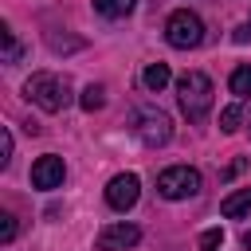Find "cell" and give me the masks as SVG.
Returning a JSON list of instances; mask_svg holds the SVG:
<instances>
[{
    "instance_id": "6da1fadb",
    "label": "cell",
    "mask_w": 251,
    "mask_h": 251,
    "mask_svg": "<svg viewBox=\"0 0 251 251\" xmlns=\"http://www.w3.org/2000/svg\"><path fill=\"white\" fill-rule=\"evenodd\" d=\"M24 94L39 106V110H47V114H59L67 102H71V82L63 78V75H51V71H39V75H31L27 82H24Z\"/></svg>"
},
{
    "instance_id": "7a4b0ae2",
    "label": "cell",
    "mask_w": 251,
    "mask_h": 251,
    "mask_svg": "<svg viewBox=\"0 0 251 251\" xmlns=\"http://www.w3.org/2000/svg\"><path fill=\"white\" fill-rule=\"evenodd\" d=\"M176 94H180V110L188 114V122H204V114L212 110V78L204 71H184L176 78Z\"/></svg>"
},
{
    "instance_id": "3957f363",
    "label": "cell",
    "mask_w": 251,
    "mask_h": 251,
    "mask_svg": "<svg viewBox=\"0 0 251 251\" xmlns=\"http://www.w3.org/2000/svg\"><path fill=\"white\" fill-rule=\"evenodd\" d=\"M165 39H169L173 47H180V51L200 47V43H204V24H200V16L188 12V8H176V12L169 16V24H165Z\"/></svg>"
},
{
    "instance_id": "277c9868",
    "label": "cell",
    "mask_w": 251,
    "mask_h": 251,
    "mask_svg": "<svg viewBox=\"0 0 251 251\" xmlns=\"http://www.w3.org/2000/svg\"><path fill=\"white\" fill-rule=\"evenodd\" d=\"M157 192L165 200H184V196H196L200 192V173L188 169V165H173L157 176Z\"/></svg>"
},
{
    "instance_id": "5b68a950",
    "label": "cell",
    "mask_w": 251,
    "mask_h": 251,
    "mask_svg": "<svg viewBox=\"0 0 251 251\" xmlns=\"http://www.w3.org/2000/svg\"><path fill=\"white\" fill-rule=\"evenodd\" d=\"M137 192H141V180H137L133 173H118V176L106 184V204H110L114 212H126V208L137 204Z\"/></svg>"
},
{
    "instance_id": "8992f818",
    "label": "cell",
    "mask_w": 251,
    "mask_h": 251,
    "mask_svg": "<svg viewBox=\"0 0 251 251\" xmlns=\"http://www.w3.org/2000/svg\"><path fill=\"white\" fill-rule=\"evenodd\" d=\"M137 133H141L145 145H165V141L173 137L169 114H161V110H141V114H137Z\"/></svg>"
},
{
    "instance_id": "52a82bcc",
    "label": "cell",
    "mask_w": 251,
    "mask_h": 251,
    "mask_svg": "<svg viewBox=\"0 0 251 251\" xmlns=\"http://www.w3.org/2000/svg\"><path fill=\"white\" fill-rule=\"evenodd\" d=\"M63 176H67V165H63V157H55V153H47V157H39V161L31 165V184L43 188V192L59 188Z\"/></svg>"
},
{
    "instance_id": "ba28073f",
    "label": "cell",
    "mask_w": 251,
    "mask_h": 251,
    "mask_svg": "<svg viewBox=\"0 0 251 251\" xmlns=\"http://www.w3.org/2000/svg\"><path fill=\"white\" fill-rule=\"evenodd\" d=\"M137 239H141V231H137L133 224H110V227L98 231V251H126V247H133Z\"/></svg>"
},
{
    "instance_id": "9c48e42d",
    "label": "cell",
    "mask_w": 251,
    "mask_h": 251,
    "mask_svg": "<svg viewBox=\"0 0 251 251\" xmlns=\"http://www.w3.org/2000/svg\"><path fill=\"white\" fill-rule=\"evenodd\" d=\"M247 212H251V188H239V192L224 196V204H220V216H227V220H239Z\"/></svg>"
},
{
    "instance_id": "30bf717a",
    "label": "cell",
    "mask_w": 251,
    "mask_h": 251,
    "mask_svg": "<svg viewBox=\"0 0 251 251\" xmlns=\"http://www.w3.org/2000/svg\"><path fill=\"white\" fill-rule=\"evenodd\" d=\"M141 78H145V90H153V94H161V90L169 86V78H173V75H169V63H149Z\"/></svg>"
},
{
    "instance_id": "8fae6325",
    "label": "cell",
    "mask_w": 251,
    "mask_h": 251,
    "mask_svg": "<svg viewBox=\"0 0 251 251\" xmlns=\"http://www.w3.org/2000/svg\"><path fill=\"white\" fill-rule=\"evenodd\" d=\"M137 8V0H94V12L106 16V20H122Z\"/></svg>"
},
{
    "instance_id": "7c38bea8",
    "label": "cell",
    "mask_w": 251,
    "mask_h": 251,
    "mask_svg": "<svg viewBox=\"0 0 251 251\" xmlns=\"http://www.w3.org/2000/svg\"><path fill=\"white\" fill-rule=\"evenodd\" d=\"M231 94L243 98V102L251 98V67H235L231 71Z\"/></svg>"
},
{
    "instance_id": "4fadbf2b",
    "label": "cell",
    "mask_w": 251,
    "mask_h": 251,
    "mask_svg": "<svg viewBox=\"0 0 251 251\" xmlns=\"http://www.w3.org/2000/svg\"><path fill=\"white\" fill-rule=\"evenodd\" d=\"M102 102H106V90H102V86H86V90H82V98H78V106H82V110H90V114H94V110H102Z\"/></svg>"
},
{
    "instance_id": "5bb4252c",
    "label": "cell",
    "mask_w": 251,
    "mask_h": 251,
    "mask_svg": "<svg viewBox=\"0 0 251 251\" xmlns=\"http://www.w3.org/2000/svg\"><path fill=\"white\" fill-rule=\"evenodd\" d=\"M0 35H4V63H16V59H20V51H24V47L16 43V31L4 24V31H0Z\"/></svg>"
},
{
    "instance_id": "9a60e30c",
    "label": "cell",
    "mask_w": 251,
    "mask_h": 251,
    "mask_svg": "<svg viewBox=\"0 0 251 251\" xmlns=\"http://www.w3.org/2000/svg\"><path fill=\"white\" fill-rule=\"evenodd\" d=\"M239 122H243V110H239V106H227V110L220 114V129H224V133H235Z\"/></svg>"
},
{
    "instance_id": "2e32d148",
    "label": "cell",
    "mask_w": 251,
    "mask_h": 251,
    "mask_svg": "<svg viewBox=\"0 0 251 251\" xmlns=\"http://www.w3.org/2000/svg\"><path fill=\"white\" fill-rule=\"evenodd\" d=\"M220 247H224V231L220 227H208L200 235V251H220Z\"/></svg>"
},
{
    "instance_id": "e0dca14e",
    "label": "cell",
    "mask_w": 251,
    "mask_h": 251,
    "mask_svg": "<svg viewBox=\"0 0 251 251\" xmlns=\"http://www.w3.org/2000/svg\"><path fill=\"white\" fill-rule=\"evenodd\" d=\"M12 239H16V216L4 212L0 216V243H12Z\"/></svg>"
},
{
    "instance_id": "ac0fdd59",
    "label": "cell",
    "mask_w": 251,
    "mask_h": 251,
    "mask_svg": "<svg viewBox=\"0 0 251 251\" xmlns=\"http://www.w3.org/2000/svg\"><path fill=\"white\" fill-rule=\"evenodd\" d=\"M8 161H12V133L4 129L0 133V165H8Z\"/></svg>"
},
{
    "instance_id": "d6986e66",
    "label": "cell",
    "mask_w": 251,
    "mask_h": 251,
    "mask_svg": "<svg viewBox=\"0 0 251 251\" xmlns=\"http://www.w3.org/2000/svg\"><path fill=\"white\" fill-rule=\"evenodd\" d=\"M243 247H247V251H251V231H243Z\"/></svg>"
}]
</instances>
